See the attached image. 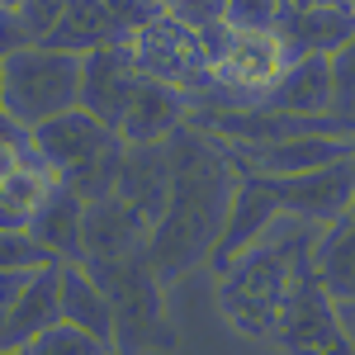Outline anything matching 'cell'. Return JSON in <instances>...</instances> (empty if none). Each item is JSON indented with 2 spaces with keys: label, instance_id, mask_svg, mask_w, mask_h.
Returning a JSON list of instances; mask_svg holds the SVG:
<instances>
[{
  "label": "cell",
  "instance_id": "obj_1",
  "mask_svg": "<svg viewBox=\"0 0 355 355\" xmlns=\"http://www.w3.org/2000/svg\"><path fill=\"white\" fill-rule=\"evenodd\" d=\"M171 152H175V190L162 223L152 227L147 256L162 279H180L214 256L242 171L232 162L227 142L204 123H185L171 137Z\"/></svg>",
  "mask_w": 355,
  "mask_h": 355
},
{
  "label": "cell",
  "instance_id": "obj_2",
  "mask_svg": "<svg viewBox=\"0 0 355 355\" xmlns=\"http://www.w3.org/2000/svg\"><path fill=\"white\" fill-rule=\"evenodd\" d=\"M318 223L279 214L261 242L242 251L227 270H218V313L232 331L251 341H275V327L284 318V303L299 284V270L313 261Z\"/></svg>",
  "mask_w": 355,
  "mask_h": 355
},
{
  "label": "cell",
  "instance_id": "obj_3",
  "mask_svg": "<svg viewBox=\"0 0 355 355\" xmlns=\"http://www.w3.org/2000/svg\"><path fill=\"white\" fill-rule=\"evenodd\" d=\"M81 90H85V57L81 53L48 48V43H28V48L5 53V71H0L5 114L28 123V128H38L53 114L76 110Z\"/></svg>",
  "mask_w": 355,
  "mask_h": 355
},
{
  "label": "cell",
  "instance_id": "obj_4",
  "mask_svg": "<svg viewBox=\"0 0 355 355\" xmlns=\"http://www.w3.org/2000/svg\"><path fill=\"white\" fill-rule=\"evenodd\" d=\"M128 48H133L137 67L147 76H162V81L180 85L190 100L194 95H209L218 85V71H214V57L204 48V38L190 24H180L171 10L152 15L147 24H137L128 33Z\"/></svg>",
  "mask_w": 355,
  "mask_h": 355
},
{
  "label": "cell",
  "instance_id": "obj_5",
  "mask_svg": "<svg viewBox=\"0 0 355 355\" xmlns=\"http://www.w3.org/2000/svg\"><path fill=\"white\" fill-rule=\"evenodd\" d=\"M275 346H284V351H351L341 318H336V299L322 289L313 261L299 270V284H294L284 318L275 327Z\"/></svg>",
  "mask_w": 355,
  "mask_h": 355
},
{
  "label": "cell",
  "instance_id": "obj_6",
  "mask_svg": "<svg viewBox=\"0 0 355 355\" xmlns=\"http://www.w3.org/2000/svg\"><path fill=\"white\" fill-rule=\"evenodd\" d=\"M237 171L251 175H303L331 166L341 157H355V133H294L275 142H227Z\"/></svg>",
  "mask_w": 355,
  "mask_h": 355
},
{
  "label": "cell",
  "instance_id": "obj_7",
  "mask_svg": "<svg viewBox=\"0 0 355 355\" xmlns=\"http://www.w3.org/2000/svg\"><path fill=\"white\" fill-rule=\"evenodd\" d=\"M266 180L279 194L284 214L308 218V223H318V227L336 223L355 204V157H341V162L303 171V175H266Z\"/></svg>",
  "mask_w": 355,
  "mask_h": 355
},
{
  "label": "cell",
  "instance_id": "obj_8",
  "mask_svg": "<svg viewBox=\"0 0 355 355\" xmlns=\"http://www.w3.org/2000/svg\"><path fill=\"white\" fill-rule=\"evenodd\" d=\"M284 67H289V53H284V38L275 28H237L223 57L214 62L223 90H237L251 105L279 81Z\"/></svg>",
  "mask_w": 355,
  "mask_h": 355
},
{
  "label": "cell",
  "instance_id": "obj_9",
  "mask_svg": "<svg viewBox=\"0 0 355 355\" xmlns=\"http://www.w3.org/2000/svg\"><path fill=\"white\" fill-rule=\"evenodd\" d=\"M142 76H147V71L137 67L128 38H123V43H105V48L85 53L81 105H85V110H95L114 133H119V123H123V114H128V100H133V90H137Z\"/></svg>",
  "mask_w": 355,
  "mask_h": 355
},
{
  "label": "cell",
  "instance_id": "obj_10",
  "mask_svg": "<svg viewBox=\"0 0 355 355\" xmlns=\"http://www.w3.org/2000/svg\"><path fill=\"white\" fill-rule=\"evenodd\" d=\"M279 214H284V204H279V194L270 190V180L242 171L237 194H232L227 227H223V237H218V246H214V256H209V266H214V270H227L242 251H251V246L270 232V223L279 218Z\"/></svg>",
  "mask_w": 355,
  "mask_h": 355
},
{
  "label": "cell",
  "instance_id": "obj_11",
  "mask_svg": "<svg viewBox=\"0 0 355 355\" xmlns=\"http://www.w3.org/2000/svg\"><path fill=\"white\" fill-rule=\"evenodd\" d=\"M33 137H38L43 162L53 166L57 175H67V171L85 166L90 157H100V152H105V147H110L119 133H114V128H110V123H105L95 110L76 105V110H67V114L43 119V123L33 128Z\"/></svg>",
  "mask_w": 355,
  "mask_h": 355
},
{
  "label": "cell",
  "instance_id": "obj_12",
  "mask_svg": "<svg viewBox=\"0 0 355 355\" xmlns=\"http://www.w3.org/2000/svg\"><path fill=\"white\" fill-rule=\"evenodd\" d=\"M171 190H175V152H171V137L166 142H128L123 175H119V190L114 194H123L137 214L157 227L166 204H171Z\"/></svg>",
  "mask_w": 355,
  "mask_h": 355
},
{
  "label": "cell",
  "instance_id": "obj_13",
  "mask_svg": "<svg viewBox=\"0 0 355 355\" xmlns=\"http://www.w3.org/2000/svg\"><path fill=\"white\" fill-rule=\"evenodd\" d=\"M275 33L284 38V53L289 62L308 53H336L346 38L355 33V10L346 0H318V5H284Z\"/></svg>",
  "mask_w": 355,
  "mask_h": 355
},
{
  "label": "cell",
  "instance_id": "obj_14",
  "mask_svg": "<svg viewBox=\"0 0 355 355\" xmlns=\"http://www.w3.org/2000/svg\"><path fill=\"white\" fill-rule=\"evenodd\" d=\"M190 123V95L162 76H142L128 100V114L119 123L123 142H166Z\"/></svg>",
  "mask_w": 355,
  "mask_h": 355
},
{
  "label": "cell",
  "instance_id": "obj_15",
  "mask_svg": "<svg viewBox=\"0 0 355 355\" xmlns=\"http://www.w3.org/2000/svg\"><path fill=\"white\" fill-rule=\"evenodd\" d=\"M0 313H5L0 318V346H5V355H28V346L43 331L62 322V261L48 266L19 299L10 308H0Z\"/></svg>",
  "mask_w": 355,
  "mask_h": 355
},
{
  "label": "cell",
  "instance_id": "obj_16",
  "mask_svg": "<svg viewBox=\"0 0 355 355\" xmlns=\"http://www.w3.org/2000/svg\"><path fill=\"white\" fill-rule=\"evenodd\" d=\"M147 242H152V223L123 194H105L85 204V261H119L147 251Z\"/></svg>",
  "mask_w": 355,
  "mask_h": 355
},
{
  "label": "cell",
  "instance_id": "obj_17",
  "mask_svg": "<svg viewBox=\"0 0 355 355\" xmlns=\"http://www.w3.org/2000/svg\"><path fill=\"white\" fill-rule=\"evenodd\" d=\"M266 110L279 114H308V119H322V114H336V85H331V57L327 53H308L294 57L279 81L256 100Z\"/></svg>",
  "mask_w": 355,
  "mask_h": 355
},
{
  "label": "cell",
  "instance_id": "obj_18",
  "mask_svg": "<svg viewBox=\"0 0 355 355\" xmlns=\"http://www.w3.org/2000/svg\"><path fill=\"white\" fill-rule=\"evenodd\" d=\"M62 318L76 327L95 331L110 351H119V318H114V299L100 284V275L85 261H62Z\"/></svg>",
  "mask_w": 355,
  "mask_h": 355
},
{
  "label": "cell",
  "instance_id": "obj_19",
  "mask_svg": "<svg viewBox=\"0 0 355 355\" xmlns=\"http://www.w3.org/2000/svg\"><path fill=\"white\" fill-rule=\"evenodd\" d=\"M28 232L48 251H57L62 261H85V199L57 175L43 209L28 218Z\"/></svg>",
  "mask_w": 355,
  "mask_h": 355
},
{
  "label": "cell",
  "instance_id": "obj_20",
  "mask_svg": "<svg viewBox=\"0 0 355 355\" xmlns=\"http://www.w3.org/2000/svg\"><path fill=\"white\" fill-rule=\"evenodd\" d=\"M133 28L123 24L114 0H71L62 24L48 33V48H67V53H95L105 43H123Z\"/></svg>",
  "mask_w": 355,
  "mask_h": 355
},
{
  "label": "cell",
  "instance_id": "obj_21",
  "mask_svg": "<svg viewBox=\"0 0 355 355\" xmlns=\"http://www.w3.org/2000/svg\"><path fill=\"white\" fill-rule=\"evenodd\" d=\"M53 180L57 171H48V166L0 157V223L5 227H28V218L43 209V199L53 190Z\"/></svg>",
  "mask_w": 355,
  "mask_h": 355
},
{
  "label": "cell",
  "instance_id": "obj_22",
  "mask_svg": "<svg viewBox=\"0 0 355 355\" xmlns=\"http://www.w3.org/2000/svg\"><path fill=\"white\" fill-rule=\"evenodd\" d=\"M313 270L331 299L355 294V214L346 209L336 223H327L313 242Z\"/></svg>",
  "mask_w": 355,
  "mask_h": 355
},
{
  "label": "cell",
  "instance_id": "obj_23",
  "mask_svg": "<svg viewBox=\"0 0 355 355\" xmlns=\"http://www.w3.org/2000/svg\"><path fill=\"white\" fill-rule=\"evenodd\" d=\"M71 0H24L19 10H5V53L28 48V43H48V33L62 24Z\"/></svg>",
  "mask_w": 355,
  "mask_h": 355
},
{
  "label": "cell",
  "instance_id": "obj_24",
  "mask_svg": "<svg viewBox=\"0 0 355 355\" xmlns=\"http://www.w3.org/2000/svg\"><path fill=\"white\" fill-rule=\"evenodd\" d=\"M123 152H128V142H123V137H114V142L105 147V152H100V157H90L85 166L67 171L62 180H67L71 190L81 194L85 204H90V199H105V194L119 190V175H123Z\"/></svg>",
  "mask_w": 355,
  "mask_h": 355
},
{
  "label": "cell",
  "instance_id": "obj_25",
  "mask_svg": "<svg viewBox=\"0 0 355 355\" xmlns=\"http://www.w3.org/2000/svg\"><path fill=\"white\" fill-rule=\"evenodd\" d=\"M110 346L95 336V331H85V327H76V322H57V327H48L33 346H28V355H105Z\"/></svg>",
  "mask_w": 355,
  "mask_h": 355
},
{
  "label": "cell",
  "instance_id": "obj_26",
  "mask_svg": "<svg viewBox=\"0 0 355 355\" xmlns=\"http://www.w3.org/2000/svg\"><path fill=\"white\" fill-rule=\"evenodd\" d=\"M53 261H62V256L48 251L28 227H5V237H0V266H53Z\"/></svg>",
  "mask_w": 355,
  "mask_h": 355
},
{
  "label": "cell",
  "instance_id": "obj_27",
  "mask_svg": "<svg viewBox=\"0 0 355 355\" xmlns=\"http://www.w3.org/2000/svg\"><path fill=\"white\" fill-rule=\"evenodd\" d=\"M331 85H336V114H351V105H355V33L331 53Z\"/></svg>",
  "mask_w": 355,
  "mask_h": 355
},
{
  "label": "cell",
  "instance_id": "obj_28",
  "mask_svg": "<svg viewBox=\"0 0 355 355\" xmlns=\"http://www.w3.org/2000/svg\"><path fill=\"white\" fill-rule=\"evenodd\" d=\"M180 24H190L194 33H209V28H218L227 19V0H171L166 5Z\"/></svg>",
  "mask_w": 355,
  "mask_h": 355
},
{
  "label": "cell",
  "instance_id": "obj_29",
  "mask_svg": "<svg viewBox=\"0 0 355 355\" xmlns=\"http://www.w3.org/2000/svg\"><path fill=\"white\" fill-rule=\"evenodd\" d=\"M284 0H227V24L232 28H275Z\"/></svg>",
  "mask_w": 355,
  "mask_h": 355
},
{
  "label": "cell",
  "instance_id": "obj_30",
  "mask_svg": "<svg viewBox=\"0 0 355 355\" xmlns=\"http://www.w3.org/2000/svg\"><path fill=\"white\" fill-rule=\"evenodd\" d=\"M53 266H57V261H53ZM43 270H48V266H0V308H10V303L19 299Z\"/></svg>",
  "mask_w": 355,
  "mask_h": 355
},
{
  "label": "cell",
  "instance_id": "obj_31",
  "mask_svg": "<svg viewBox=\"0 0 355 355\" xmlns=\"http://www.w3.org/2000/svg\"><path fill=\"white\" fill-rule=\"evenodd\" d=\"M336 318H341V331H346V341L355 351V294L351 299H336Z\"/></svg>",
  "mask_w": 355,
  "mask_h": 355
},
{
  "label": "cell",
  "instance_id": "obj_32",
  "mask_svg": "<svg viewBox=\"0 0 355 355\" xmlns=\"http://www.w3.org/2000/svg\"><path fill=\"white\" fill-rule=\"evenodd\" d=\"M19 5H24V0H0V10H19Z\"/></svg>",
  "mask_w": 355,
  "mask_h": 355
},
{
  "label": "cell",
  "instance_id": "obj_33",
  "mask_svg": "<svg viewBox=\"0 0 355 355\" xmlns=\"http://www.w3.org/2000/svg\"><path fill=\"white\" fill-rule=\"evenodd\" d=\"M284 5H318V0H284Z\"/></svg>",
  "mask_w": 355,
  "mask_h": 355
},
{
  "label": "cell",
  "instance_id": "obj_34",
  "mask_svg": "<svg viewBox=\"0 0 355 355\" xmlns=\"http://www.w3.org/2000/svg\"><path fill=\"white\" fill-rule=\"evenodd\" d=\"M346 5H351V10H355V0H346Z\"/></svg>",
  "mask_w": 355,
  "mask_h": 355
},
{
  "label": "cell",
  "instance_id": "obj_35",
  "mask_svg": "<svg viewBox=\"0 0 355 355\" xmlns=\"http://www.w3.org/2000/svg\"><path fill=\"white\" fill-rule=\"evenodd\" d=\"M351 114H355V105H351Z\"/></svg>",
  "mask_w": 355,
  "mask_h": 355
}]
</instances>
